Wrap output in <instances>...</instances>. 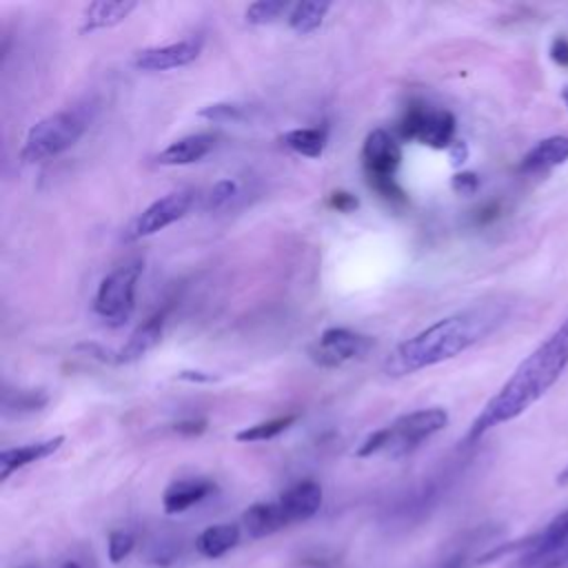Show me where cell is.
<instances>
[{"label":"cell","mask_w":568,"mask_h":568,"mask_svg":"<svg viewBox=\"0 0 568 568\" xmlns=\"http://www.w3.org/2000/svg\"><path fill=\"white\" fill-rule=\"evenodd\" d=\"M568 366V317L532 351L528 353L504 386L486 402L473 419L466 444L477 442L490 428L513 422L539 402L561 377Z\"/></svg>","instance_id":"6da1fadb"},{"label":"cell","mask_w":568,"mask_h":568,"mask_svg":"<svg viewBox=\"0 0 568 568\" xmlns=\"http://www.w3.org/2000/svg\"><path fill=\"white\" fill-rule=\"evenodd\" d=\"M506 317L499 304H481L442 317L417 335L408 337L384 359V373L404 377L415 371L442 364L493 333Z\"/></svg>","instance_id":"7a4b0ae2"},{"label":"cell","mask_w":568,"mask_h":568,"mask_svg":"<svg viewBox=\"0 0 568 568\" xmlns=\"http://www.w3.org/2000/svg\"><path fill=\"white\" fill-rule=\"evenodd\" d=\"M448 413L439 406L419 408L397 417L393 424L371 433L362 446L357 448V457H371L375 453H388L393 457H402L413 453L422 442L446 428Z\"/></svg>","instance_id":"3957f363"},{"label":"cell","mask_w":568,"mask_h":568,"mask_svg":"<svg viewBox=\"0 0 568 568\" xmlns=\"http://www.w3.org/2000/svg\"><path fill=\"white\" fill-rule=\"evenodd\" d=\"M87 120L75 109L55 111L38 120L29 131L20 149L22 162H40L71 149L84 133Z\"/></svg>","instance_id":"277c9868"},{"label":"cell","mask_w":568,"mask_h":568,"mask_svg":"<svg viewBox=\"0 0 568 568\" xmlns=\"http://www.w3.org/2000/svg\"><path fill=\"white\" fill-rule=\"evenodd\" d=\"M399 162V142L388 131L373 129L362 144V164L368 184L386 200H404V191L395 182Z\"/></svg>","instance_id":"5b68a950"},{"label":"cell","mask_w":568,"mask_h":568,"mask_svg":"<svg viewBox=\"0 0 568 568\" xmlns=\"http://www.w3.org/2000/svg\"><path fill=\"white\" fill-rule=\"evenodd\" d=\"M142 264L131 262L111 271L98 286L93 308L111 326H122L135 308V284Z\"/></svg>","instance_id":"8992f818"},{"label":"cell","mask_w":568,"mask_h":568,"mask_svg":"<svg viewBox=\"0 0 568 568\" xmlns=\"http://www.w3.org/2000/svg\"><path fill=\"white\" fill-rule=\"evenodd\" d=\"M397 129L402 138L433 149H450L455 142V115L446 109L410 106Z\"/></svg>","instance_id":"52a82bcc"},{"label":"cell","mask_w":568,"mask_h":568,"mask_svg":"<svg viewBox=\"0 0 568 568\" xmlns=\"http://www.w3.org/2000/svg\"><path fill=\"white\" fill-rule=\"evenodd\" d=\"M521 568H561L568 564V510L559 513L539 535L524 541Z\"/></svg>","instance_id":"ba28073f"},{"label":"cell","mask_w":568,"mask_h":568,"mask_svg":"<svg viewBox=\"0 0 568 568\" xmlns=\"http://www.w3.org/2000/svg\"><path fill=\"white\" fill-rule=\"evenodd\" d=\"M193 195L191 191H171L162 197H158L155 202H151L126 229L124 240L133 242V240H142L149 237L166 226H171L173 222H178L180 217L186 215V211L191 209Z\"/></svg>","instance_id":"9c48e42d"},{"label":"cell","mask_w":568,"mask_h":568,"mask_svg":"<svg viewBox=\"0 0 568 568\" xmlns=\"http://www.w3.org/2000/svg\"><path fill=\"white\" fill-rule=\"evenodd\" d=\"M371 346H373V339L368 335H362L342 326L339 328L333 326L317 337V342L308 348V355L317 366L337 368L348 359L366 355Z\"/></svg>","instance_id":"30bf717a"},{"label":"cell","mask_w":568,"mask_h":568,"mask_svg":"<svg viewBox=\"0 0 568 568\" xmlns=\"http://www.w3.org/2000/svg\"><path fill=\"white\" fill-rule=\"evenodd\" d=\"M202 51V40L186 38L180 42L162 44V47H146L135 53L133 64L140 71H169L178 67L191 64Z\"/></svg>","instance_id":"8fae6325"},{"label":"cell","mask_w":568,"mask_h":568,"mask_svg":"<svg viewBox=\"0 0 568 568\" xmlns=\"http://www.w3.org/2000/svg\"><path fill=\"white\" fill-rule=\"evenodd\" d=\"M322 497H324V495H322V486H320L317 481H313V479H302V481L288 486V488L280 495L277 504H280L284 517H286V521H288V524H295V521H306V519H311V517L320 510Z\"/></svg>","instance_id":"7c38bea8"},{"label":"cell","mask_w":568,"mask_h":568,"mask_svg":"<svg viewBox=\"0 0 568 568\" xmlns=\"http://www.w3.org/2000/svg\"><path fill=\"white\" fill-rule=\"evenodd\" d=\"M215 490V484L206 477H186L166 486L162 495V506L166 515H178L191 506L204 501Z\"/></svg>","instance_id":"4fadbf2b"},{"label":"cell","mask_w":568,"mask_h":568,"mask_svg":"<svg viewBox=\"0 0 568 568\" xmlns=\"http://www.w3.org/2000/svg\"><path fill=\"white\" fill-rule=\"evenodd\" d=\"M62 444H64V437L55 435V437H49V439L24 444V446L4 448L0 453V479L4 481L16 470H20V468H24V466H29L33 462H40V459L53 455Z\"/></svg>","instance_id":"5bb4252c"},{"label":"cell","mask_w":568,"mask_h":568,"mask_svg":"<svg viewBox=\"0 0 568 568\" xmlns=\"http://www.w3.org/2000/svg\"><path fill=\"white\" fill-rule=\"evenodd\" d=\"M568 160V135H550L537 142L519 164L521 173H546Z\"/></svg>","instance_id":"9a60e30c"},{"label":"cell","mask_w":568,"mask_h":568,"mask_svg":"<svg viewBox=\"0 0 568 568\" xmlns=\"http://www.w3.org/2000/svg\"><path fill=\"white\" fill-rule=\"evenodd\" d=\"M215 146V135L211 133H193L171 142L164 151L158 153L155 162L162 166H184L202 160Z\"/></svg>","instance_id":"2e32d148"},{"label":"cell","mask_w":568,"mask_h":568,"mask_svg":"<svg viewBox=\"0 0 568 568\" xmlns=\"http://www.w3.org/2000/svg\"><path fill=\"white\" fill-rule=\"evenodd\" d=\"M162 331H164V315L162 313L151 315L146 322H142L129 335V339L115 353V362L118 364H129V362H135V359L144 357L151 348L158 346V342L162 339Z\"/></svg>","instance_id":"e0dca14e"},{"label":"cell","mask_w":568,"mask_h":568,"mask_svg":"<svg viewBox=\"0 0 568 568\" xmlns=\"http://www.w3.org/2000/svg\"><path fill=\"white\" fill-rule=\"evenodd\" d=\"M138 7V2L133 0H124V2H113V0H98L84 7L82 11V22H80V31L82 33H93L100 29H109L120 24L122 20L129 18V13Z\"/></svg>","instance_id":"ac0fdd59"},{"label":"cell","mask_w":568,"mask_h":568,"mask_svg":"<svg viewBox=\"0 0 568 568\" xmlns=\"http://www.w3.org/2000/svg\"><path fill=\"white\" fill-rule=\"evenodd\" d=\"M242 526L251 539H262L288 526V521L277 501H257L242 513Z\"/></svg>","instance_id":"d6986e66"},{"label":"cell","mask_w":568,"mask_h":568,"mask_svg":"<svg viewBox=\"0 0 568 568\" xmlns=\"http://www.w3.org/2000/svg\"><path fill=\"white\" fill-rule=\"evenodd\" d=\"M240 541V526L237 524H215L204 528L195 537V550L206 559H217L233 550Z\"/></svg>","instance_id":"ffe728a7"},{"label":"cell","mask_w":568,"mask_h":568,"mask_svg":"<svg viewBox=\"0 0 568 568\" xmlns=\"http://www.w3.org/2000/svg\"><path fill=\"white\" fill-rule=\"evenodd\" d=\"M282 142L306 158H320L326 146V131L324 129H291L282 135Z\"/></svg>","instance_id":"44dd1931"},{"label":"cell","mask_w":568,"mask_h":568,"mask_svg":"<svg viewBox=\"0 0 568 568\" xmlns=\"http://www.w3.org/2000/svg\"><path fill=\"white\" fill-rule=\"evenodd\" d=\"M328 9L331 2H297L288 13V27L297 33H311L324 22Z\"/></svg>","instance_id":"7402d4cb"},{"label":"cell","mask_w":568,"mask_h":568,"mask_svg":"<svg viewBox=\"0 0 568 568\" xmlns=\"http://www.w3.org/2000/svg\"><path fill=\"white\" fill-rule=\"evenodd\" d=\"M295 419H297V415H284V417H273V419H266V422H257V424L246 426L240 433H235V439L237 442H266V439H273L280 433H284Z\"/></svg>","instance_id":"603a6c76"},{"label":"cell","mask_w":568,"mask_h":568,"mask_svg":"<svg viewBox=\"0 0 568 568\" xmlns=\"http://www.w3.org/2000/svg\"><path fill=\"white\" fill-rule=\"evenodd\" d=\"M293 4L288 2H282V0H260V2H253L246 7L244 11V20L248 24H255V27H262V24H273L277 22L282 16L288 18Z\"/></svg>","instance_id":"cb8c5ba5"},{"label":"cell","mask_w":568,"mask_h":568,"mask_svg":"<svg viewBox=\"0 0 568 568\" xmlns=\"http://www.w3.org/2000/svg\"><path fill=\"white\" fill-rule=\"evenodd\" d=\"M49 402L47 393L42 390H18L16 395L7 393L4 395V408H16L18 413H33L40 410Z\"/></svg>","instance_id":"d4e9b609"},{"label":"cell","mask_w":568,"mask_h":568,"mask_svg":"<svg viewBox=\"0 0 568 568\" xmlns=\"http://www.w3.org/2000/svg\"><path fill=\"white\" fill-rule=\"evenodd\" d=\"M135 546V535L131 530H111L109 539H106V555L111 564H120L122 559H126L131 555Z\"/></svg>","instance_id":"484cf974"},{"label":"cell","mask_w":568,"mask_h":568,"mask_svg":"<svg viewBox=\"0 0 568 568\" xmlns=\"http://www.w3.org/2000/svg\"><path fill=\"white\" fill-rule=\"evenodd\" d=\"M237 193V184L233 182V180H220V182H215L213 186H211V191L206 193V209H222V206H226L231 200H233V195Z\"/></svg>","instance_id":"4316f807"},{"label":"cell","mask_w":568,"mask_h":568,"mask_svg":"<svg viewBox=\"0 0 568 568\" xmlns=\"http://www.w3.org/2000/svg\"><path fill=\"white\" fill-rule=\"evenodd\" d=\"M202 118L206 120H213V122H231V120H240L242 118V109L237 104H231V102H215V104H209L200 111Z\"/></svg>","instance_id":"83f0119b"},{"label":"cell","mask_w":568,"mask_h":568,"mask_svg":"<svg viewBox=\"0 0 568 568\" xmlns=\"http://www.w3.org/2000/svg\"><path fill=\"white\" fill-rule=\"evenodd\" d=\"M450 186H453V191L459 193V195H473V193L479 189V178H477V173H473V171H462V173H455V175H453Z\"/></svg>","instance_id":"f1b7e54d"},{"label":"cell","mask_w":568,"mask_h":568,"mask_svg":"<svg viewBox=\"0 0 568 568\" xmlns=\"http://www.w3.org/2000/svg\"><path fill=\"white\" fill-rule=\"evenodd\" d=\"M328 204H331L333 209L342 211V213H351V211L357 209L359 202H357L355 195H351V193H346V191H335V193H331Z\"/></svg>","instance_id":"f546056e"},{"label":"cell","mask_w":568,"mask_h":568,"mask_svg":"<svg viewBox=\"0 0 568 568\" xmlns=\"http://www.w3.org/2000/svg\"><path fill=\"white\" fill-rule=\"evenodd\" d=\"M550 60L559 67H568V38L559 36L550 42Z\"/></svg>","instance_id":"4dcf8cb0"},{"label":"cell","mask_w":568,"mask_h":568,"mask_svg":"<svg viewBox=\"0 0 568 568\" xmlns=\"http://www.w3.org/2000/svg\"><path fill=\"white\" fill-rule=\"evenodd\" d=\"M204 428H206L204 419H186V422L175 424V433H180V435H200Z\"/></svg>","instance_id":"1f68e13d"},{"label":"cell","mask_w":568,"mask_h":568,"mask_svg":"<svg viewBox=\"0 0 568 568\" xmlns=\"http://www.w3.org/2000/svg\"><path fill=\"white\" fill-rule=\"evenodd\" d=\"M178 377L180 379H191V382H213L215 379V375L202 373V371H182Z\"/></svg>","instance_id":"d6a6232c"},{"label":"cell","mask_w":568,"mask_h":568,"mask_svg":"<svg viewBox=\"0 0 568 568\" xmlns=\"http://www.w3.org/2000/svg\"><path fill=\"white\" fill-rule=\"evenodd\" d=\"M437 568H466V557L462 552L448 557L446 561H442Z\"/></svg>","instance_id":"836d02e7"},{"label":"cell","mask_w":568,"mask_h":568,"mask_svg":"<svg viewBox=\"0 0 568 568\" xmlns=\"http://www.w3.org/2000/svg\"><path fill=\"white\" fill-rule=\"evenodd\" d=\"M450 155H453L455 162H464V158H466V146H464V142H453Z\"/></svg>","instance_id":"e575fe53"},{"label":"cell","mask_w":568,"mask_h":568,"mask_svg":"<svg viewBox=\"0 0 568 568\" xmlns=\"http://www.w3.org/2000/svg\"><path fill=\"white\" fill-rule=\"evenodd\" d=\"M557 484H559V486H568V464L559 470V475H557Z\"/></svg>","instance_id":"d590c367"},{"label":"cell","mask_w":568,"mask_h":568,"mask_svg":"<svg viewBox=\"0 0 568 568\" xmlns=\"http://www.w3.org/2000/svg\"><path fill=\"white\" fill-rule=\"evenodd\" d=\"M561 100H564V104L568 106V87L561 91Z\"/></svg>","instance_id":"8d00e7d4"}]
</instances>
